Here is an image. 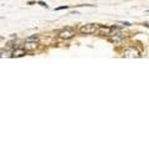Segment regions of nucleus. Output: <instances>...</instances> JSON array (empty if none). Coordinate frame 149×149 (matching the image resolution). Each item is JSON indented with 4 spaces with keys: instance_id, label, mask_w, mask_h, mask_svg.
I'll list each match as a JSON object with an SVG mask.
<instances>
[{
    "instance_id": "1",
    "label": "nucleus",
    "mask_w": 149,
    "mask_h": 149,
    "mask_svg": "<svg viewBox=\"0 0 149 149\" xmlns=\"http://www.w3.org/2000/svg\"><path fill=\"white\" fill-rule=\"evenodd\" d=\"M73 36H74V30L72 27H66L65 30H61L58 32V37L63 39V40H68V39H71Z\"/></svg>"
},
{
    "instance_id": "2",
    "label": "nucleus",
    "mask_w": 149,
    "mask_h": 149,
    "mask_svg": "<svg viewBox=\"0 0 149 149\" xmlns=\"http://www.w3.org/2000/svg\"><path fill=\"white\" fill-rule=\"evenodd\" d=\"M97 25H95V24H88V25H85V26H82L81 29H80V31L82 32V34H92V32H95V31H97Z\"/></svg>"
},
{
    "instance_id": "3",
    "label": "nucleus",
    "mask_w": 149,
    "mask_h": 149,
    "mask_svg": "<svg viewBox=\"0 0 149 149\" xmlns=\"http://www.w3.org/2000/svg\"><path fill=\"white\" fill-rule=\"evenodd\" d=\"M37 47V44H36V41H26L25 42V45H24V49L26 50V51H31V50H35Z\"/></svg>"
},
{
    "instance_id": "4",
    "label": "nucleus",
    "mask_w": 149,
    "mask_h": 149,
    "mask_svg": "<svg viewBox=\"0 0 149 149\" xmlns=\"http://www.w3.org/2000/svg\"><path fill=\"white\" fill-rule=\"evenodd\" d=\"M124 56L125 57H139V53L133 49V47H130V49H128V50H125V52H124Z\"/></svg>"
},
{
    "instance_id": "5",
    "label": "nucleus",
    "mask_w": 149,
    "mask_h": 149,
    "mask_svg": "<svg viewBox=\"0 0 149 149\" xmlns=\"http://www.w3.org/2000/svg\"><path fill=\"white\" fill-rule=\"evenodd\" d=\"M125 37H124V35H122V34H118V35H114V37H112L111 39V41L112 42H114V44H122V41L124 40Z\"/></svg>"
},
{
    "instance_id": "6",
    "label": "nucleus",
    "mask_w": 149,
    "mask_h": 149,
    "mask_svg": "<svg viewBox=\"0 0 149 149\" xmlns=\"http://www.w3.org/2000/svg\"><path fill=\"white\" fill-rule=\"evenodd\" d=\"M25 49H16V50H14L13 51V56L14 57H20V56H23V55H25Z\"/></svg>"
},
{
    "instance_id": "7",
    "label": "nucleus",
    "mask_w": 149,
    "mask_h": 149,
    "mask_svg": "<svg viewBox=\"0 0 149 149\" xmlns=\"http://www.w3.org/2000/svg\"><path fill=\"white\" fill-rule=\"evenodd\" d=\"M37 36H30V37H27L26 39V41H37Z\"/></svg>"
},
{
    "instance_id": "8",
    "label": "nucleus",
    "mask_w": 149,
    "mask_h": 149,
    "mask_svg": "<svg viewBox=\"0 0 149 149\" xmlns=\"http://www.w3.org/2000/svg\"><path fill=\"white\" fill-rule=\"evenodd\" d=\"M63 9H67V6H66V5H63V6H60V8H56L55 10H63Z\"/></svg>"
},
{
    "instance_id": "9",
    "label": "nucleus",
    "mask_w": 149,
    "mask_h": 149,
    "mask_svg": "<svg viewBox=\"0 0 149 149\" xmlns=\"http://www.w3.org/2000/svg\"><path fill=\"white\" fill-rule=\"evenodd\" d=\"M39 4H40L41 6H45V8H47V5H46V3H44V1H39Z\"/></svg>"
},
{
    "instance_id": "10",
    "label": "nucleus",
    "mask_w": 149,
    "mask_h": 149,
    "mask_svg": "<svg viewBox=\"0 0 149 149\" xmlns=\"http://www.w3.org/2000/svg\"><path fill=\"white\" fill-rule=\"evenodd\" d=\"M148 11H149V10H148Z\"/></svg>"
}]
</instances>
